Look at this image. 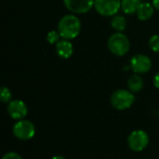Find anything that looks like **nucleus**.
Masks as SVG:
<instances>
[{
	"label": "nucleus",
	"instance_id": "1",
	"mask_svg": "<svg viewBox=\"0 0 159 159\" xmlns=\"http://www.w3.org/2000/svg\"><path fill=\"white\" fill-rule=\"evenodd\" d=\"M81 31V21L75 14H67L61 17L58 23V32L62 39L72 40L78 36Z\"/></svg>",
	"mask_w": 159,
	"mask_h": 159
},
{
	"label": "nucleus",
	"instance_id": "2",
	"mask_svg": "<svg viewBox=\"0 0 159 159\" xmlns=\"http://www.w3.org/2000/svg\"><path fill=\"white\" fill-rule=\"evenodd\" d=\"M109 50L116 56H124L126 55L130 48V43L126 34L123 33L116 32L113 34L107 42Z\"/></svg>",
	"mask_w": 159,
	"mask_h": 159
},
{
	"label": "nucleus",
	"instance_id": "3",
	"mask_svg": "<svg viewBox=\"0 0 159 159\" xmlns=\"http://www.w3.org/2000/svg\"><path fill=\"white\" fill-rule=\"evenodd\" d=\"M135 101L133 92L127 89H117L116 90L110 99L111 104L116 110H127L130 108Z\"/></svg>",
	"mask_w": 159,
	"mask_h": 159
},
{
	"label": "nucleus",
	"instance_id": "4",
	"mask_svg": "<svg viewBox=\"0 0 159 159\" xmlns=\"http://www.w3.org/2000/svg\"><path fill=\"white\" fill-rule=\"evenodd\" d=\"M94 7L101 16L112 17L121 8V0H95Z\"/></svg>",
	"mask_w": 159,
	"mask_h": 159
},
{
	"label": "nucleus",
	"instance_id": "5",
	"mask_svg": "<svg viewBox=\"0 0 159 159\" xmlns=\"http://www.w3.org/2000/svg\"><path fill=\"white\" fill-rule=\"evenodd\" d=\"M129 147L134 152H141L144 150L149 144L148 134L142 129L132 131L128 138Z\"/></svg>",
	"mask_w": 159,
	"mask_h": 159
},
{
	"label": "nucleus",
	"instance_id": "6",
	"mask_svg": "<svg viewBox=\"0 0 159 159\" xmlns=\"http://www.w3.org/2000/svg\"><path fill=\"white\" fill-rule=\"evenodd\" d=\"M13 134L19 140L28 141L34 136L35 127L31 121L21 119L13 126Z\"/></svg>",
	"mask_w": 159,
	"mask_h": 159
},
{
	"label": "nucleus",
	"instance_id": "7",
	"mask_svg": "<svg viewBox=\"0 0 159 159\" xmlns=\"http://www.w3.org/2000/svg\"><path fill=\"white\" fill-rule=\"evenodd\" d=\"M130 69L138 75L146 74L151 70L152 61L151 59L143 54H137L130 59L129 61Z\"/></svg>",
	"mask_w": 159,
	"mask_h": 159
},
{
	"label": "nucleus",
	"instance_id": "8",
	"mask_svg": "<svg viewBox=\"0 0 159 159\" xmlns=\"http://www.w3.org/2000/svg\"><path fill=\"white\" fill-rule=\"evenodd\" d=\"M95 0H63L65 7L74 14H84L94 7Z\"/></svg>",
	"mask_w": 159,
	"mask_h": 159
},
{
	"label": "nucleus",
	"instance_id": "9",
	"mask_svg": "<svg viewBox=\"0 0 159 159\" xmlns=\"http://www.w3.org/2000/svg\"><path fill=\"white\" fill-rule=\"evenodd\" d=\"M7 113L11 118L16 120H21L27 116L28 108L24 102L20 100H14L8 103Z\"/></svg>",
	"mask_w": 159,
	"mask_h": 159
},
{
	"label": "nucleus",
	"instance_id": "10",
	"mask_svg": "<svg viewBox=\"0 0 159 159\" xmlns=\"http://www.w3.org/2000/svg\"><path fill=\"white\" fill-rule=\"evenodd\" d=\"M56 52L61 59H69L74 53V47L70 40L61 39L56 44Z\"/></svg>",
	"mask_w": 159,
	"mask_h": 159
},
{
	"label": "nucleus",
	"instance_id": "11",
	"mask_svg": "<svg viewBox=\"0 0 159 159\" xmlns=\"http://www.w3.org/2000/svg\"><path fill=\"white\" fill-rule=\"evenodd\" d=\"M154 12H155V7L152 4L148 2H142L136 14L140 20L145 21L152 18V16L154 15Z\"/></svg>",
	"mask_w": 159,
	"mask_h": 159
},
{
	"label": "nucleus",
	"instance_id": "12",
	"mask_svg": "<svg viewBox=\"0 0 159 159\" xmlns=\"http://www.w3.org/2000/svg\"><path fill=\"white\" fill-rule=\"evenodd\" d=\"M142 0H121V9L127 15H131L136 13Z\"/></svg>",
	"mask_w": 159,
	"mask_h": 159
},
{
	"label": "nucleus",
	"instance_id": "13",
	"mask_svg": "<svg viewBox=\"0 0 159 159\" xmlns=\"http://www.w3.org/2000/svg\"><path fill=\"white\" fill-rule=\"evenodd\" d=\"M128 87L131 92H139L143 88V79L138 74L132 75L128 80Z\"/></svg>",
	"mask_w": 159,
	"mask_h": 159
},
{
	"label": "nucleus",
	"instance_id": "14",
	"mask_svg": "<svg viewBox=\"0 0 159 159\" xmlns=\"http://www.w3.org/2000/svg\"><path fill=\"white\" fill-rule=\"evenodd\" d=\"M111 26L116 32L123 33L127 27V20L124 16L115 15L111 20Z\"/></svg>",
	"mask_w": 159,
	"mask_h": 159
},
{
	"label": "nucleus",
	"instance_id": "15",
	"mask_svg": "<svg viewBox=\"0 0 159 159\" xmlns=\"http://www.w3.org/2000/svg\"><path fill=\"white\" fill-rule=\"evenodd\" d=\"M0 99L2 102L5 103H9L12 99V93L10 89L7 87H2L0 89Z\"/></svg>",
	"mask_w": 159,
	"mask_h": 159
},
{
	"label": "nucleus",
	"instance_id": "16",
	"mask_svg": "<svg viewBox=\"0 0 159 159\" xmlns=\"http://www.w3.org/2000/svg\"><path fill=\"white\" fill-rule=\"evenodd\" d=\"M60 38H61V34L58 31H50L47 34V41L50 45L57 44L60 41Z\"/></svg>",
	"mask_w": 159,
	"mask_h": 159
},
{
	"label": "nucleus",
	"instance_id": "17",
	"mask_svg": "<svg viewBox=\"0 0 159 159\" xmlns=\"http://www.w3.org/2000/svg\"><path fill=\"white\" fill-rule=\"evenodd\" d=\"M149 47L154 52L159 53V34H154L150 37Z\"/></svg>",
	"mask_w": 159,
	"mask_h": 159
},
{
	"label": "nucleus",
	"instance_id": "18",
	"mask_svg": "<svg viewBox=\"0 0 159 159\" xmlns=\"http://www.w3.org/2000/svg\"><path fill=\"white\" fill-rule=\"evenodd\" d=\"M2 159H22V158H21V157H20L19 154H17V153H15V152H9V153H7V154L3 157V158Z\"/></svg>",
	"mask_w": 159,
	"mask_h": 159
},
{
	"label": "nucleus",
	"instance_id": "19",
	"mask_svg": "<svg viewBox=\"0 0 159 159\" xmlns=\"http://www.w3.org/2000/svg\"><path fill=\"white\" fill-rule=\"evenodd\" d=\"M153 83H154V86H155L157 89H159V73H157V74L154 76Z\"/></svg>",
	"mask_w": 159,
	"mask_h": 159
},
{
	"label": "nucleus",
	"instance_id": "20",
	"mask_svg": "<svg viewBox=\"0 0 159 159\" xmlns=\"http://www.w3.org/2000/svg\"><path fill=\"white\" fill-rule=\"evenodd\" d=\"M152 5L154 6L155 9L159 10V0H152Z\"/></svg>",
	"mask_w": 159,
	"mask_h": 159
},
{
	"label": "nucleus",
	"instance_id": "21",
	"mask_svg": "<svg viewBox=\"0 0 159 159\" xmlns=\"http://www.w3.org/2000/svg\"><path fill=\"white\" fill-rule=\"evenodd\" d=\"M52 159H66L65 157H61V156H55L54 157H52Z\"/></svg>",
	"mask_w": 159,
	"mask_h": 159
}]
</instances>
